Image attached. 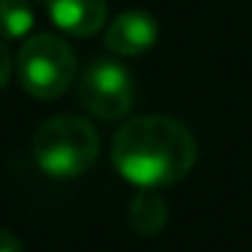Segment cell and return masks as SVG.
<instances>
[{"instance_id": "obj_10", "label": "cell", "mask_w": 252, "mask_h": 252, "mask_svg": "<svg viewBox=\"0 0 252 252\" xmlns=\"http://www.w3.org/2000/svg\"><path fill=\"white\" fill-rule=\"evenodd\" d=\"M0 252H25V247L11 230L0 228Z\"/></svg>"}, {"instance_id": "obj_6", "label": "cell", "mask_w": 252, "mask_h": 252, "mask_svg": "<svg viewBox=\"0 0 252 252\" xmlns=\"http://www.w3.org/2000/svg\"><path fill=\"white\" fill-rule=\"evenodd\" d=\"M49 17L63 33L90 38L106 22V0H46Z\"/></svg>"}, {"instance_id": "obj_7", "label": "cell", "mask_w": 252, "mask_h": 252, "mask_svg": "<svg viewBox=\"0 0 252 252\" xmlns=\"http://www.w3.org/2000/svg\"><path fill=\"white\" fill-rule=\"evenodd\" d=\"M127 222L141 236H155L165 228L168 203L158 192V187H141V192H136V198L130 201V209H127Z\"/></svg>"}, {"instance_id": "obj_1", "label": "cell", "mask_w": 252, "mask_h": 252, "mask_svg": "<svg viewBox=\"0 0 252 252\" xmlns=\"http://www.w3.org/2000/svg\"><path fill=\"white\" fill-rule=\"evenodd\" d=\"M198 158L190 127L165 114L133 117L117 130L111 160L122 179L136 187H168L185 179Z\"/></svg>"}, {"instance_id": "obj_9", "label": "cell", "mask_w": 252, "mask_h": 252, "mask_svg": "<svg viewBox=\"0 0 252 252\" xmlns=\"http://www.w3.org/2000/svg\"><path fill=\"white\" fill-rule=\"evenodd\" d=\"M11 68H14L11 52H8V46L3 44V38H0V90L6 87L8 79H11Z\"/></svg>"}, {"instance_id": "obj_8", "label": "cell", "mask_w": 252, "mask_h": 252, "mask_svg": "<svg viewBox=\"0 0 252 252\" xmlns=\"http://www.w3.org/2000/svg\"><path fill=\"white\" fill-rule=\"evenodd\" d=\"M35 14L28 0H0V38L22 41L33 33Z\"/></svg>"}, {"instance_id": "obj_5", "label": "cell", "mask_w": 252, "mask_h": 252, "mask_svg": "<svg viewBox=\"0 0 252 252\" xmlns=\"http://www.w3.org/2000/svg\"><path fill=\"white\" fill-rule=\"evenodd\" d=\"M155 44H158V22L147 11H122L106 30V46L122 57H138Z\"/></svg>"}, {"instance_id": "obj_3", "label": "cell", "mask_w": 252, "mask_h": 252, "mask_svg": "<svg viewBox=\"0 0 252 252\" xmlns=\"http://www.w3.org/2000/svg\"><path fill=\"white\" fill-rule=\"evenodd\" d=\"M17 79L33 98H60L76 79L73 49L55 33L30 35L17 55Z\"/></svg>"}, {"instance_id": "obj_2", "label": "cell", "mask_w": 252, "mask_h": 252, "mask_svg": "<svg viewBox=\"0 0 252 252\" xmlns=\"http://www.w3.org/2000/svg\"><path fill=\"white\" fill-rule=\"evenodd\" d=\"M100 138L93 122L76 114L46 120L33 136V160L55 179H73L93 168L98 160Z\"/></svg>"}, {"instance_id": "obj_4", "label": "cell", "mask_w": 252, "mask_h": 252, "mask_svg": "<svg viewBox=\"0 0 252 252\" xmlns=\"http://www.w3.org/2000/svg\"><path fill=\"white\" fill-rule=\"evenodd\" d=\"M79 100L98 120H122L136 100L130 71L114 60L93 63L79 79Z\"/></svg>"}]
</instances>
